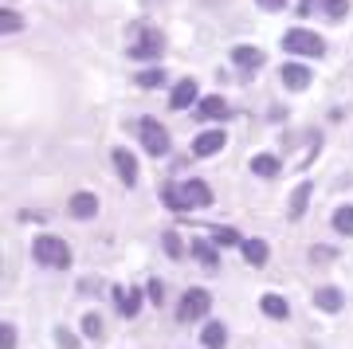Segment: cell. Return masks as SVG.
<instances>
[{"mask_svg": "<svg viewBox=\"0 0 353 349\" xmlns=\"http://www.w3.org/2000/svg\"><path fill=\"white\" fill-rule=\"evenodd\" d=\"M208 310H212V295H208V290H201V287L185 290V295H181V302H176V318H181V322H201Z\"/></svg>", "mask_w": 353, "mask_h": 349, "instance_id": "obj_5", "label": "cell"}, {"mask_svg": "<svg viewBox=\"0 0 353 349\" xmlns=\"http://www.w3.org/2000/svg\"><path fill=\"white\" fill-rule=\"evenodd\" d=\"M114 302H118V310H122V318H138L141 310V290H122V287H114Z\"/></svg>", "mask_w": 353, "mask_h": 349, "instance_id": "obj_15", "label": "cell"}, {"mask_svg": "<svg viewBox=\"0 0 353 349\" xmlns=\"http://www.w3.org/2000/svg\"><path fill=\"white\" fill-rule=\"evenodd\" d=\"M145 295H150V302H157V306H161V302H165V287H161V279H150Z\"/></svg>", "mask_w": 353, "mask_h": 349, "instance_id": "obj_30", "label": "cell"}, {"mask_svg": "<svg viewBox=\"0 0 353 349\" xmlns=\"http://www.w3.org/2000/svg\"><path fill=\"white\" fill-rule=\"evenodd\" d=\"M0 346H4V349H12V346H16V330H12V322H0Z\"/></svg>", "mask_w": 353, "mask_h": 349, "instance_id": "obj_31", "label": "cell"}, {"mask_svg": "<svg viewBox=\"0 0 353 349\" xmlns=\"http://www.w3.org/2000/svg\"><path fill=\"white\" fill-rule=\"evenodd\" d=\"M240 251H243V263H248V267H263V263L271 259V248H267V239H243Z\"/></svg>", "mask_w": 353, "mask_h": 349, "instance_id": "obj_14", "label": "cell"}, {"mask_svg": "<svg viewBox=\"0 0 353 349\" xmlns=\"http://www.w3.org/2000/svg\"><path fill=\"white\" fill-rule=\"evenodd\" d=\"M232 63H236V67H243V71H255V67H263V63H267V55H263V48L240 43V48H232Z\"/></svg>", "mask_w": 353, "mask_h": 349, "instance_id": "obj_12", "label": "cell"}, {"mask_svg": "<svg viewBox=\"0 0 353 349\" xmlns=\"http://www.w3.org/2000/svg\"><path fill=\"white\" fill-rule=\"evenodd\" d=\"M224 341H228V326H224V322H204V330H201V346L220 349Z\"/></svg>", "mask_w": 353, "mask_h": 349, "instance_id": "obj_20", "label": "cell"}, {"mask_svg": "<svg viewBox=\"0 0 353 349\" xmlns=\"http://www.w3.org/2000/svg\"><path fill=\"white\" fill-rule=\"evenodd\" d=\"M161 248L169 251V259H181V255H185V243H181V236H176V232H165Z\"/></svg>", "mask_w": 353, "mask_h": 349, "instance_id": "obj_27", "label": "cell"}, {"mask_svg": "<svg viewBox=\"0 0 353 349\" xmlns=\"http://www.w3.org/2000/svg\"><path fill=\"white\" fill-rule=\"evenodd\" d=\"M165 83H169V75H165L161 67H150V71H141V75H138V87H145V90L165 87Z\"/></svg>", "mask_w": 353, "mask_h": 349, "instance_id": "obj_24", "label": "cell"}, {"mask_svg": "<svg viewBox=\"0 0 353 349\" xmlns=\"http://www.w3.org/2000/svg\"><path fill=\"white\" fill-rule=\"evenodd\" d=\"M314 306H318V310H326V314H338L341 306H345V299H341L338 287H322V290L314 295Z\"/></svg>", "mask_w": 353, "mask_h": 349, "instance_id": "obj_16", "label": "cell"}, {"mask_svg": "<svg viewBox=\"0 0 353 349\" xmlns=\"http://www.w3.org/2000/svg\"><path fill=\"white\" fill-rule=\"evenodd\" d=\"M212 239H216V248H240L243 243V236L236 228H212Z\"/></svg>", "mask_w": 353, "mask_h": 349, "instance_id": "obj_23", "label": "cell"}, {"mask_svg": "<svg viewBox=\"0 0 353 349\" xmlns=\"http://www.w3.org/2000/svg\"><path fill=\"white\" fill-rule=\"evenodd\" d=\"M161 204L169 212H192V208H208L212 204V185L208 181H185V185H165Z\"/></svg>", "mask_w": 353, "mask_h": 349, "instance_id": "obj_1", "label": "cell"}, {"mask_svg": "<svg viewBox=\"0 0 353 349\" xmlns=\"http://www.w3.org/2000/svg\"><path fill=\"white\" fill-rule=\"evenodd\" d=\"M138 137H141V146H145L150 157H165V153L173 150V137H169V130H165L157 118H141V122H138Z\"/></svg>", "mask_w": 353, "mask_h": 349, "instance_id": "obj_4", "label": "cell"}, {"mask_svg": "<svg viewBox=\"0 0 353 349\" xmlns=\"http://www.w3.org/2000/svg\"><path fill=\"white\" fill-rule=\"evenodd\" d=\"M279 169H283V165H279L275 153H255L252 157V173L255 177H267V181H271V177H279Z\"/></svg>", "mask_w": 353, "mask_h": 349, "instance_id": "obj_18", "label": "cell"}, {"mask_svg": "<svg viewBox=\"0 0 353 349\" xmlns=\"http://www.w3.org/2000/svg\"><path fill=\"white\" fill-rule=\"evenodd\" d=\"M110 161H114V169H118V181H122V185L126 188L138 185V157H134V153L130 150H114Z\"/></svg>", "mask_w": 353, "mask_h": 349, "instance_id": "obj_9", "label": "cell"}, {"mask_svg": "<svg viewBox=\"0 0 353 349\" xmlns=\"http://www.w3.org/2000/svg\"><path fill=\"white\" fill-rule=\"evenodd\" d=\"M310 192H314V185H310V181H303V185L294 188V192H290V220H299V216L306 212V204H310Z\"/></svg>", "mask_w": 353, "mask_h": 349, "instance_id": "obj_17", "label": "cell"}, {"mask_svg": "<svg viewBox=\"0 0 353 349\" xmlns=\"http://www.w3.org/2000/svg\"><path fill=\"white\" fill-rule=\"evenodd\" d=\"M67 208H71L75 220H94V216H99V197H94V192H75Z\"/></svg>", "mask_w": 353, "mask_h": 349, "instance_id": "obj_13", "label": "cell"}, {"mask_svg": "<svg viewBox=\"0 0 353 349\" xmlns=\"http://www.w3.org/2000/svg\"><path fill=\"white\" fill-rule=\"evenodd\" d=\"M334 255H338L334 248H310V259H314V263H322V259H334Z\"/></svg>", "mask_w": 353, "mask_h": 349, "instance_id": "obj_33", "label": "cell"}, {"mask_svg": "<svg viewBox=\"0 0 353 349\" xmlns=\"http://www.w3.org/2000/svg\"><path fill=\"white\" fill-rule=\"evenodd\" d=\"M279 75H283V87H287V90H306L314 71L303 67V63H283V71H279Z\"/></svg>", "mask_w": 353, "mask_h": 349, "instance_id": "obj_11", "label": "cell"}, {"mask_svg": "<svg viewBox=\"0 0 353 349\" xmlns=\"http://www.w3.org/2000/svg\"><path fill=\"white\" fill-rule=\"evenodd\" d=\"M165 55V36L157 32V28H145L138 36V43L130 48V59H138V63H150V59H161Z\"/></svg>", "mask_w": 353, "mask_h": 349, "instance_id": "obj_6", "label": "cell"}, {"mask_svg": "<svg viewBox=\"0 0 353 349\" xmlns=\"http://www.w3.org/2000/svg\"><path fill=\"white\" fill-rule=\"evenodd\" d=\"M192 259H201L204 267H216V259H220V255H216V239H192Z\"/></svg>", "mask_w": 353, "mask_h": 349, "instance_id": "obj_21", "label": "cell"}, {"mask_svg": "<svg viewBox=\"0 0 353 349\" xmlns=\"http://www.w3.org/2000/svg\"><path fill=\"white\" fill-rule=\"evenodd\" d=\"M201 102V87H196V79H181L169 94V110H189Z\"/></svg>", "mask_w": 353, "mask_h": 349, "instance_id": "obj_7", "label": "cell"}, {"mask_svg": "<svg viewBox=\"0 0 353 349\" xmlns=\"http://www.w3.org/2000/svg\"><path fill=\"white\" fill-rule=\"evenodd\" d=\"M259 310H263L267 318L283 322V318L290 314V306H287V299H283V295H263V299H259Z\"/></svg>", "mask_w": 353, "mask_h": 349, "instance_id": "obj_19", "label": "cell"}, {"mask_svg": "<svg viewBox=\"0 0 353 349\" xmlns=\"http://www.w3.org/2000/svg\"><path fill=\"white\" fill-rule=\"evenodd\" d=\"M224 146H228L224 130H201V137L192 141V153H196V157H216Z\"/></svg>", "mask_w": 353, "mask_h": 349, "instance_id": "obj_10", "label": "cell"}, {"mask_svg": "<svg viewBox=\"0 0 353 349\" xmlns=\"http://www.w3.org/2000/svg\"><path fill=\"white\" fill-rule=\"evenodd\" d=\"M55 341H59V346H79V337L71 334V330H55Z\"/></svg>", "mask_w": 353, "mask_h": 349, "instance_id": "obj_34", "label": "cell"}, {"mask_svg": "<svg viewBox=\"0 0 353 349\" xmlns=\"http://www.w3.org/2000/svg\"><path fill=\"white\" fill-rule=\"evenodd\" d=\"M83 334H87L90 341H102V337H106V322H102L99 314H87V318H83Z\"/></svg>", "mask_w": 353, "mask_h": 349, "instance_id": "obj_25", "label": "cell"}, {"mask_svg": "<svg viewBox=\"0 0 353 349\" xmlns=\"http://www.w3.org/2000/svg\"><path fill=\"white\" fill-rule=\"evenodd\" d=\"M32 255H36V263H43L51 271H67L71 267V248L59 236H36L32 239Z\"/></svg>", "mask_w": 353, "mask_h": 349, "instance_id": "obj_2", "label": "cell"}, {"mask_svg": "<svg viewBox=\"0 0 353 349\" xmlns=\"http://www.w3.org/2000/svg\"><path fill=\"white\" fill-rule=\"evenodd\" d=\"M283 51L318 59V55H326V39L318 36V32H310V28H290L287 36H283Z\"/></svg>", "mask_w": 353, "mask_h": 349, "instance_id": "obj_3", "label": "cell"}, {"mask_svg": "<svg viewBox=\"0 0 353 349\" xmlns=\"http://www.w3.org/2000/svg\"><path fill=\"white\" fill-rule=\"evenodd\" d=\"M334 232H341V236H353V204H341L338 212H334Z\"/></svg>", "mask_w": 353, "mask_h": 349, "instance_id": "obj_22", "label": "cell"}, {"mask_svg": "<svg viewBox=\"0 0 353 349\" xmlns=\"http://www.w3.org/2000/svg\"><path fill=\"white\" fill-rule=\"evenodd\" d=\"M20 28H24V20H20L12 8H0V32H4V36H12V32H20Z\"/></svg>", "mask_w": 353, "mask_h": 349, "instance_id": "obj_26", "label": "cell"}, {"mask_svg": "<svg viewBox=\"0 0 353 349\" xmlns=\"http://www.w3.org/2000/svg\"><path fill=\"white\" fill-rule=\"evenodd\" d=\"M318 4H322V16H326V0H299V4H294V12H299V16H314Z\"/></svg>", "mask_w": 353, "mask_h": 349, "instance_id": "obj_29", "label": "cell"}, {"mask_svg": "<svg viewBox=\"0 0 353 349\" xmlns=\"http://www.w3.org/2000/svg\"><path fill=\"white\" fill-rule=\"evenodd\" d=\"M255 4H259L263 12H283V8H287V0H255Z\"/></svg>", "mask_w": 353, "mask_h": 349, "instance_id": "obj_32", "label": "cell"}, {"mask_svg": "<svg viewBox=\"0 0 353 349\" xmlns=\"http://www.w3.org/2000/svg\"><path fill=\"white\" fill-rule=\"evenodd\" d=\"M196 114H201V122H228L232 118V106H228L220 94H204L196 102Z\"/></svg>", "mask_w": 353, "mask_h": 349, "instance_id": "obj_8", "label": "cell"}, {"mask_svg": "<svg viewBox=\"0 0 353 349\" xmlns=\"http://www.w3.org/2000/svg\"><path fill=\"white\" fill-rule=\"evenodd\" d=\"M345 12H350V0H326V16L330 20H345Z\"/></svg>", "mask_w": 353, "mask_h": 349, "instance_id": "obj_28", "label": "cell"}]
</instances>
